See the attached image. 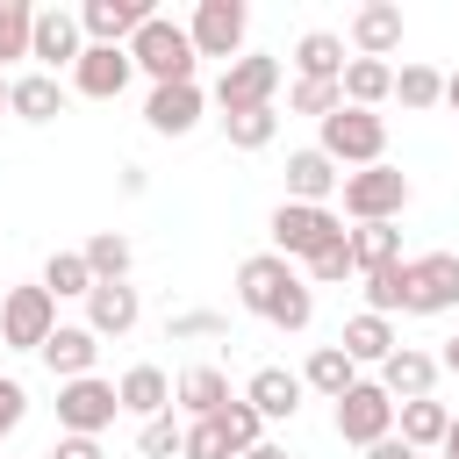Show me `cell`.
I'll return each instance as SVG.
<instances>
[{"mask_svg":"<svg viewBox=\"0 0 459 459\" xmlns=\"http://www.w3.org/2000/svg\"><path fill=\"white\" fill-rule=\"evenodd\" d=\"M129 57H136V72H151V86H186V79H194V65H201L194 36H186L179 22H165V14H151V22L136 29Z\"/></svg>","mask_w":459,"mask_h":459,"instance_id":"6da1fadb","label":"cell"},{"mask_svg":"<svg viewBox=\"0 0 459 459\" xmlns=\"http://www.w3.org/2000/svg\"><path fill=\"white\" fill-rule=\"evenodd\" d=\"M330 165H387V122L373 115V108H337V115H323V143H316Z\"/></svg>","mask_w":459,"mask_h":459,"instance_id":"7a4b0ae2","label":"cell"},{"mask_svg":"<svg viewBox=\"0 0 459 459\" xmlns=\"http://www.w3.org/2000/svg\"><path fill=\"white\" fill-rule=\"evenodd\" d=\"M265 237H273V251H280V258H316V251H330V244H344L351 230L337 222V208H308V201H280V208H273V222H265Z\"/></svg>","mask_w":459,"mask_h":459,"instance_id":"3957f363","label":"cell"},{"mask_svg":"<svg viewBox=\"0 0 459 459\" xmlns=\"http://www.w3.org/2000/svg\"><path fill=\"white\" fill-rule=\"evenodd\" d=\"M459 308V251L402 258V316H445Z\"/></svg>","mask_w":459,"mask_h":459,"instance_id":"277c9868","label":"cell"},{"mask_svg":"<svg viewBox=\"0 0 459 459\" xmlns=\"http://www.w3.org/2000/svg\"><path fill=\"white\" fill-rule=\"evenodd\" d=\"M50 330H57V294L43 280L36 287H7V301H0V344L7 351H43Z\"/></svg>","mask_w":459,"mask_h":459,"instance_id":"5b68a950","label":"cell"},{"mask_svg":"<svg viewBox=\"0 0 459 459\" xmlns=\"http://www.w3.org/2000/svg\"><path fill=\"white\" fill-rule=\"evenodd\" d=\"M280 57L273 50H244L237 65H222V79H215V108L222 115H237V108H273V93H280Z\"/></svg>","mask_w":459,"mask_h":459,"instance_id":"8992f818","label":"cell"},{"mask_svg":"<svg viewBox=\"0 0 459 459\" xmlns=\"http://www.w3.org/2000/svg\"><path fill=\"white\" fill-rule=\"evenodd\" d=\"M402 208H409V172H394V165L344 172V215L351 222H394Z\"/></svg>","mask_w":459,"mask_h":459,"instance_id":"52a82bcc","label":"cell"},{"mask_svg":"<svg viewBox=\"0 0 459 459\" xmlns=\"http://www.w3.org/2000/svg\"><path fill=\"white\" fill-rule=\"evenodd\" d=\"M122 416V394H115V380H65L57 387V423H65V437H100L108 423Z\"/></svg>","mask_w":459,"mask_h":459,"instance_id":"ba28073f","label":"cell"},{"mask_svg":"<svg viewBox=\"0 0 459 459\" xmlns=\"http://www.w3.org/2000/svg\"><path fill=\"white\" fill-rule=\"evenodd\" d=\"M294 287H301V273H294V258H280V251H251V258L237 265V301H244L251 316H265V323H273V308H280Z\"/></svg>","mask_w":459,"mask_h":459,"instance_id":"9c48e42d","label":"cell"},{"mask_svg":"<svg viewBox=\"0 0 459 459\" xmlns=\"http://www.w3.org/2000/svg\"><path fill=\"white\" fill-rule=\"evenodd\" d=\"M337 437L344 445H380V437H394V394L380 387V380H359L344 402H337Z\"/></svg>","mask_w":459,"mask_h":459,"instance_id":"30bf717a","label":"cell"},{"mask_svg":"<svg viewBox=\"0 0 459 459\" xmlns=\"http://www.w3.org/2000/svg\"><path fill=\"white\" fill-rule=\"evenodd\" d=\"M244 29H251L244 0H201V7H194V22H186L194 50H201V57H222V65H237V57H244Z\"/></svg>","mask_w":459,"mask_h":459,"instance_id":"8fae6325","label":"cell"},{"mask_svg":"<svg viewBox=\"0 0 459 459\" xmlns=\"http://www.w3.org/2000/svg\"><path fill=\"white\" fill-rule=\"evenodd\" d=\"M29 57H36V72H50V79H57V65H79V57H86V29H79V14H72V7H36Z\"/></svg>","mask_w":459,"mask_h":459,"instance_id":"7c38bea8","label":"cell"},{"mask_svg":"<svg viewBox=\"0 0 459 459\" xmlns=\"http://www.w3.org/2000/svg\"><path fill=\"white\" fill-rule=\"evenodd\" d=\"M151 14H158L151 0H86V7H79V29H86V43H115V50H129L136 29H143Z\"/></svg>","mask_w":459,"mask_h":459,"instance_id":"4fadbf2b","label":"cell"},{"mask_svg":"<svg viewBox=\"0 0 459 459\" xmlns=\"http://www.w3.org/2000/svg\"><path fill=\"white\" fill-rule=\"evenodd\" d=\"M129 72H136L129 50H115V43H86V57L72 65V93H86V100H115V93L129 86Z\"/></svg>","mask_w":459,"mask_h":459,"instance_id":"5bb4252c","label":"cell"},{"mask_svg":"<svg viewBox=\"0 0 459 459\" xmlns=\"http://www.w3.org/2000/svg\"><path fill=\"white\" fill-rule=\"evenodd\" d=\"M402 50V7L394 0H366L351 14V57H394Z\"/></svg>","mask_w":459,"mask_h":459,"instance_id":"9a60e30c","label":"cell"},{"mask_svg":"<svg viewBox=\"0 0 459 459\" xmlns=\"http://www.w3.org/2000/svg\"><path fill=\"white\" fill-rule=\"evenodd\" d=\"M201 108H208V93L186 79V86H151V100H143V122L158 129V136H186L194 122H201Z\"/></svg>","mask_w":459,"mask_h":459,"instance_id":"2e32d148","label":"cell"},{"mask_svg":"<svg viewBox=\"0 0 459 459\" xmlns=\"http://www.w3.org/2000/svg\"><path fill=\"white\" fill-rule=\"evenodd\" d=\"M136 316H143V301H136L129 280H108V287L86 294V330H93V337H129Z\"/></svg>","mask_w":459,"mask_h":459,"instance_id":"e0dca14e","label":"cell"},{"mask_svg":"<svg viewBox=\"0 0 459 459\" xmlns=\"http://www.w3.org/2000/svg\"><path fill=\"white\" fill-rule=\"evenodd\" d=\"M93 359H100V337H93L86 323H57V330H50V344H43V366L57 373V387H65V380H86V373H93Z\"/></svg>","mask_w":459,"mask_h":459,"instance_id":"ac0fdd59","label":"cell"},{"mask_svg":"<svg viewBox=\"0 0 459 459\" xmlns=\"http://www.w3.org/2000/svg\"><path fill=\"white\" fill-rule=\"evenodd\" d=\"M301 394H308V387H301V373H287V366H258L251 387H244V402H251L265 423H287V416L301 409Z\"/></svg>","mask_w":459,"mask_h":459,"instance_id":"d6986e66","label":"cell"},{"mask_svg":"<svg viewBox=\"0 0 459 459\" xmlns=\"http://www.w3.org/2000/svg\"><path fill=\"white\" fill-rule=\"evenodd\" d=\"M344 186V172L323 158V151H294L287 158V201H308V208H330V194Z\"/></svg>","mask_w":459,"mask_h":459,"instance_id":"ffe728a7","label":"cell"},{"mask_svg":"<svg viewBox=\"0 0 459 459\" xmlns=\"http://www.w3.org/2000/svg\"><path fill=\"white\" fill-rule=\"evenodd\" d=\"M380 387H387L394 402H423V394L437 387V359L416 351V344H394V359L380 366Z\"/></svg>","mask_w":459,"mask_h":459,"instance_id":"44dd1931","label":"cell"},{"mask_svg":"<svg viewBox=\"0 0 459 459\" xmlns=\"http://www.w3.org/2000/svg\"><path fill=\"white\" fill-rule=\"evenodd\" d=\"M445 430H452V409H445L437 394H423V402H394V437H402V445L437 452V445H445Z\"/></svg>","mask_w":459,"mask_h":459,"instance_id":"7402d4cb","label":"cell"},{"mask_svg":"<svg viewBox=\"0 0 459 459\" xmlns=\"http://www.w3.org/2000/svg\"><path fill=\"white\" fill-rule=\"evenodd\" d=\"M344 36L337 29H308L301 43H294V79H330V86H344Z\"/></svg>","mask_w":459,"mask_h":459,"instance_id":"603a6c76","label":"cell"},{"mask_svg":"<svg viewBox=\"0 0 459 459\" xmlns=\"http://www.w3.org/2000/svg\"><path fill=\"white\" fill-rule=\"evenodd\" d=\"M301 387H316L323 402H344V394L359 387L351 351H344V344H316V351H308V366H301Z\"/></svg>","mask_w":459,"mask_h":459,"instance_id":"cb8c5ba5","label":"cell"},{"mask_svg":"<svg viewBox=\"0 0 459 459\" xmlns=\"http://www.w3.org/2000/svg\"><path fill=\"white\" fill-rule=\"evenodd\" d=\"M7 115H22V122H57V115H65V86H57L50 72H22V79L7 86Z\"/></svg>","mask_w":459,"mask_h":459,"instance_id":"d4e9b609","label":"cell"},{"mask_svg":"<svg viewBox=\"0 0 459 459\" xmlns=\"http://www.w3.org/2000/svg\"><path fill=\"white\" fill-rule=\"evenodd\" d=\"M344 351H351V366H387L394 359V323L387 316H373V308H359L351 323H344V337H337Z\"/></svg>","mask_w":459,"mask_h":459,"instance_id":"484cf974","label":"cell"},{"mask_svg":"<svg viewBox=\"0 0 459 459\" xmlns=\"http://www.w3.org/2000/svg\"><path fill=\"white\" fill-rule=\"evenodd\" d=\"M115 394H122V409H129V416H143V423L172 409V380H165L158 366H129V373L115 380Z\"/></svg>","mask_w":459,"mask_h":459,"instance_id":"4316f807","label":"cell"},{"mask_svg":"<svg viewBox=\"0 0 459 459\" xmlns=\"http://www.w3.org/2000/svg\"><path fill=\"white\" fill-rule=\"evenodd\" d=\"M394 100V65L387 57H351L344 65V108H380Z\"/></svg>","mask_w":459,"mask_h":459,"instance_id":"83f0119b","label":"cell"},{"mask_svg":"<svg viewBox=\"0 0 459 459\" xmlns=\"http://www.w3.org/2000/svg\"><path fill=\"white\" fill-rule=\"evenodd\" d=\"M172 394H179V409H186L194 423H201V416H215L222 402H237V394H230V380H222L215 366H186V373L172 380Z\"/></svg>","mask_w":459,"mask_h":459,"instance_id":"f1b7e54d","label":"cell"},{"mask_svg":"<svg viewBox=\"0 0 459 459\" xmlns=\"http://www.w3.org/2000/svg\"><path fill=\"white\" fill-rule=\"evenodd\" d=\"M351 265H359V273L402 265V230H394V222H359V230H351Z\"/></svg>","mask_w":459,"mask_h":459,"instance_id":"f546056e","label":"cell"},{"mask_svg":"<svg viewBox=\"0 0 459 459\" xmlns=\"http://www.w3.org/2000/svg\"><path fill=\"white\" fill-rule=\"evenodd\" d=\"M222 136L237 151H265L280 136V108H237V115H222Z\"/></svg>","mask_w":459,"mask_h":459,"instance_id":"4dcf8cb0","label":"cell"},{"mask_svg":"<svg viewBox=\"0 0 459 459\" xmlns=\"http://www.w3.org/2000/svg\"><path fill=\"white\" fill-rule=\"evenodd\" d=\"M43 287H50L57 301H65V294H79V301H86V294H93L100 280H93L86 251H50V265H43Z\"/></svg>","mask_w":459,"mask_h":459,"instance_id":"1f68e13d","label":"cell"},{"mask_svg":"<svg viewBox=\"0 0 459 459\" xmlns=\"http://www.w3.org/2000/svg\"><path fill=\"white\" fill-rule=\"evenodd\" d=\"M79 251H86V265H93V280H100V287H108V280H129V237H115V230H93Z\"/></svg>","mask_w":459,"mask_h":459,"instance_id":"d6a6232c","label":"cell"},{"mask_svg":"<svg viewBox=\"0 0 459 459\" xmlns=\"http://www.w3.org/2000/svg\"><path fill=\"white\" fill-rule=\"evenodd\" d=\"M215 430H222V437H230V452H237V459H244V452H251V445H265V437H258V430H265V416H258V409H251V402H244V394H237V402H222V409H215Z\"/></svg>","mask_w":459,"mask_h":459,"instance_id":"836d02e7","label":"cell"},{"mask_svg":"<svg viewBox=\"0 0 459 459\" xmlns=\"http://www.w3.org/2000/svg\"><path fill=\"white\" fill-rule=\"evenodd\" d=\"M394 100L402 108H437L445 100V72L437 65H402L394 72Z\"/></svg>","mask_w":459,"mask_h":459,"instance_id":"e575fe53","label":"cell"},{"mask_svg":"<svg viewBox=\"0 0 459 459\" xmlns=\"http://www.w3.org/2000/svg\"><path fill=\"white\" fill-rule=\"evenodd\" d=\"M29 36H36V7L29 0H0V65L29 57Z\"/></svg>","mask_w":459,"mask_h":459,"instance_id":"d590c367","label":"cell"},{"mask_svg":"<svg viewBox=\"0 0 459 459\" xmlns=\"http://www.w3.org/2000/svg\"><path fill=\"white\" fill-rule=\"evenodd\" d=\"M287 108H294V115H316V122H323V115H337V108H344V86H330V79H294Z\"/></svg>","mask_w":459,"mask_h":459,"instance_id":"8d00e7d4","label":"cell"},{"mask_svg":"<svg viewBox=\"0 0 459 459\" xmlns=\"http://www.w3.org/2000/svg\"><path fill=\"white\" fill-rule=\"evenodd\" d=\"M179 445H186V423H172V409H165V416H151V423L136 430V452H143V459H172Z\"/></svg>","mask_w":459,"mask_h":459,"instance_id":"74e56055","label":"cell"},{"mask_svg":"<svg viewBox=\"0 0 459 459\" xmlns=\"http://www.w3.org/2000/svg\"><path fill=\"white\" fill-rule=\"evenodd\" d=\"M351 273H359V265H351V237L308 258V287H337V280H351Z\"/></svg>","mask_w":459,"mask_h":459,"instance_id":"f35d334b","label":"cell"},{"mask_svg":"<svg viewBox=\"0 0 459 459\" xmlns=\"http://www.w3.org/2000/svg\"><path fill=\"white\" fill-rule=\"evenodd\" d=\"M179 459H237V452H230V437L215 430V416H201V423H186V445H179Z\"/></svg>","mask_w":459,"mask_h":459,"instance_id":"ab89813d","label":"cell"},{"mask_svg":"<svg viewBox=\"0 0 459 459\" xmlns=\"http://www.w3.org/2000/svg\"><path fill=\"white\" fill-rule=\"evenodd\" d=\"M165 330H172V344H194V337H222L230 316H215V308H186V316H172Z\"/></svg>","mask_w":459,"mask_h":459,"instance_id":"60d3db41","label":"cell"},{"mask_svg":"<svg viewBox=\"0 0 459 459\" xmlns=\"http://www.w3.org/2000/svg\"><path fill=\"white\" fill-rule=\"evenodd\" d=\"M22 416H29V387H22V380H0V437H7Z\"/></svg>","mask_w":459,"mask_h":459,"instance_id":"b9f144b4","label":"cell"},{"mask_svg":"<svg viewBox=\"0 0 459 459\" xmlns=\"http://www.w3.org/2000/svg\"><path fill=\"white\" fill-rule=\"evenodd\" d=\"M50 459H100V437H57Z\"/></svg>","mask_w":459,"mask_h":459,"instance_id":"7bdbcfd3","label":"cell"},{"mask_svg":"<svg viewBox=\"0 0 459 459\" xmlns=\"http://www.w3.org/2000/svg\"><path fill=\"white\" fill-rule=\"evenodd\" d=\"M359 459H423V452H416V445H402V437H380V445H366Z\"/></svg>","mask_w":459,"mask_h":459,"instance_id":"ee69618b","label":"cell"},{"mask_svg":"<svg viewBox=\"0 0 459 459\" xmlns=\"http://www.w3.org/2000/svg\"><path fill=\"white\" fill-rule=\"evenodd\" d=\"M244 459H287V445H251Z\"/></svg>","mask_w":459,"mask_h":459,"instance_id":"f6af8a7d","label":"cell"},{"mask_svg":"<svg viewBox=\"0 0 459 459\" xmlns=\"http://www.w3.org/2000/svg\"><path fill=\"white\" fill-rule=\"evenodd\" d=\"M445 459H459V416H452V430H445V445H437Z\"/></svg>","mask_w":459,"mask_h":459,"instance_id":"bcb514c9","label":"cell"},{"mask_svg":"<svg viewBox=\"0 0 459 459\" xmlns=\"http://www.w3.org/2000/svg\"><path fill=\"white\" fill-rule=\"evenodd\" d=\"M437 366H452V373H459V337H452V344H445V359H437Z\"/></svg>","mask_w":459,"mask_h":459,"instance_id":"7dc6e473","label":"cell"},{"mask_svg":"<svg viewBox=\"0 0 459 459\" xmlns=\"http://www.w3.org/2000/svg\"><path fill=\"white\" fill-rule=\"evenodd\" d=\"M445 100H452V108H459V72H452V79H445Z\"/></svg>","mask_w":459,"mask_h":459,"instance_id":"c3c4849f","label":"cell"},{"mask_svg":"<svg viewBox=\"0 0 459 459\" xmlns=\"http://www.w3.org/2000/svg\"><path fill=\"white\" fill-rule=\"evenodd\" d=\"M7 86H14V79H7V72H0V115H7Z\"/></svg>","mask_w":459,"mask_h":459,"instance_id":"681fc988","label":"cell"}]
</instances>
